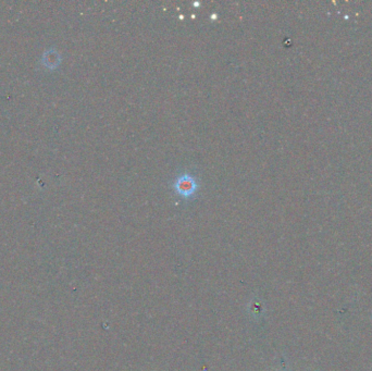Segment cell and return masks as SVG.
Returning a JSON list of instances; mask_svg holds the SVG:
<instances>
[{"label":"cell","mask_w":372,"mask_h":371,"mask_svg":"<svg viewBox=\"0 0 372 371\" xmlns=\"http://www.w3.org/2000/svg\"><path fill=\"white\" fill-rule=\"evenodd\" d=\"M173 188L180 196L184 198H190L194 196V194L197 192L199 185L194 176L185 173L180 175L179 178L175 180Z\"/></svg>","instance_id":"1"},{"label":"cell","mask_w":372,"mask_h":371,"mask_svg":"<svg viewBox=\"0 0 372 371\" xmlns=\"http://www.w3.org/2000/svg\"><path fill=\"white\" fill-rule=\"evenodd\" d=\"M61 62L60 55H59L56 50L49 49L43 56V63L45 66L49 67V69H55Z\"/></svg>","instance_id":"2"}]
</instances>
